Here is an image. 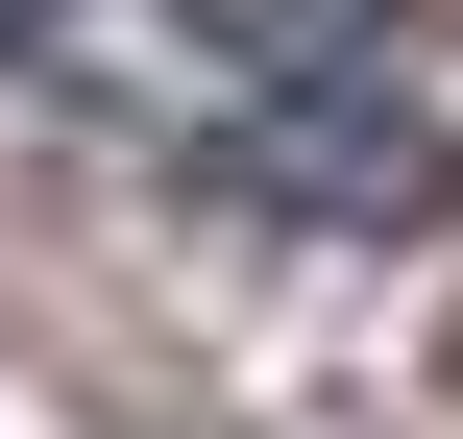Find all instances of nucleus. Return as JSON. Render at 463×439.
Instances as JSON below:
<instances>
[{
  "mask_svg": "<svg viewBox=\"0 0 463 439\" xmlns=\"http://www.w3.org/2000/svg\"><path fill=\"white\" fill-rule=\"evenodd\" d=\"M24 24H49V0H0V49H24Z\"/></svg>",
  "mask_w": 463,
  "mask_h": 439,
  "instance_id": "7ed1b4c3",
  "label": "nucleus"
},
{
  "mask_svg": "<svg viewBox=\"0 0 463 439\" xmlns=\"http://www.w3.org/2000/svg\"><path fill=\"white\" fill-rule=\"evenodd\" d=\"M220 24H269V49H293V24H366V0H220Z\"/></svg>",
  "mask_w": 463,
  "mask_h": 439,
  "instance_id": "f03ea898",
  "label": "nucleus"
},
{
  "mask_svg": "<svg viewBox=\"0 0 463 439\" xmlns=\"http://www.w3.org/2000/svg\"><path fill=\"white\" fill-rule=\"evenodd\" d=\"M244 171H269V196H317V220H439V147H415V98H366V73H293Z\"/></svg>",
  "mask_w": 463,
  "mask_h": 439,
  "instance_id": "f257e3e1",
  "label": "nucleus"
}]
</instances>
